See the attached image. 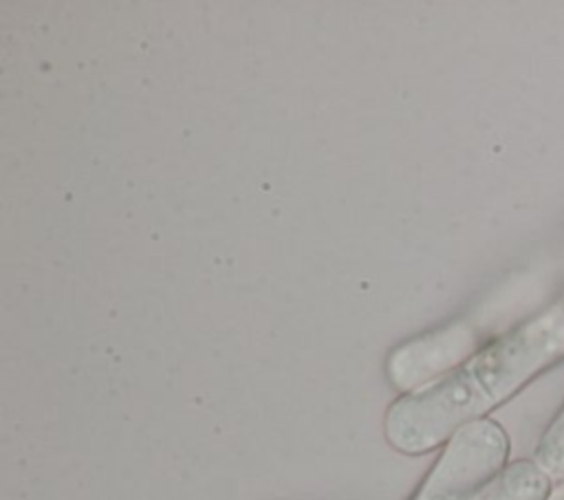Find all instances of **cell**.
<instances>
[{"mask_svg": "<svg viewBox=\"0 0 564 500\" xmlns=\"http://www.w3.org/2000/svg\"><path fill=\"white\" fill-rule=\"evenodd\" d=\"M509 458V436L494 419L458 430L410 500H485Z\"/></svg>", "mask_w": 564, "mask_h": 500, "instance_id": "cell-2", "label": "cell"}, {"mask_svg": "<svg viewBox=\"0 0 564 500\" xmlns=\"http://www.w3.org/2000/svg\"><path fill=\"white\" fill-rule=\"evenodd\" d=\"M480 341V328L469 319L436 328L397 346L386 361V374L397 390L416 392L458 368L482 348Z\"/></svg>", "mask_w": 564, "mask_h": 500, "instance_id": "cell-3", "label": "cell"}, {"mask_svg": "<svg viewBox=\"0 0 564 500\" xmlns=\"http://www.w3.org/2000/svg\"><path fill=\"white\" fill-rule=\"evenodd\" d=\"M553 478L531 458L507 463L494 480L485 500H549Z\"/></svg>", "mask_w": 564, "mask_h": 500, "instance_id": "cell-4", "label": "cell"}, {"mask_svg": "<svg viewBox=\"0 0 564 500\" xmlns=\"http://www.w3.org/2000/svg\"><path fill=\"white\" fill-rule=\"evenodd\" d=\"M560 306H562V311H564V297H562V302H560Z\"/></svg>", "mask_w": 564, "mask_h": 500, "instance_id": "cell-7", "label": "cell"}, {"mask_svg": "<svg viewBox=\"0 0 564 500\" xmlns=\"http://www.w3.org/2000/svg\"><path fill=\"white\" fill-rule=\"evenodd\" d=\"M533 460L555 480H564V405L557 410V414L546 425L544 434L540 436Z\"/></svg>", "mask_w": 564, "mask_h": 500, "instance_id": "cell-5", "label": "cell"}, {"mask_svg": "<svg viewBox=\"0 0 564 500\" xmlns=\"http://www.w3.org/2000/svg\"><path fill=\"white\" fill-rule=\"evenodd\" d=\"M549 500H564V480L557 482V487L553 489V493H551Z\"/></svg>", "mask_w": 564, "mask_h": 500, "instance_id": "cell-6", "label": "cell"}, {"mask_svg": "<svg viewBox=\"0 0 564 500\" xmlns=\"http://www.w3.org/2000/svg\"><path fill=\"white\" fill-rule=\"evenodd\" d=\"M562 359L564 311L557 304L487 341L438 381L399 396L386 412V441L408 456L432 452Z\"/></svg>", "mask_w": 564, "mask_h": 500, "instance_id": "cell-1", "label": "cell"}]
</instances>
